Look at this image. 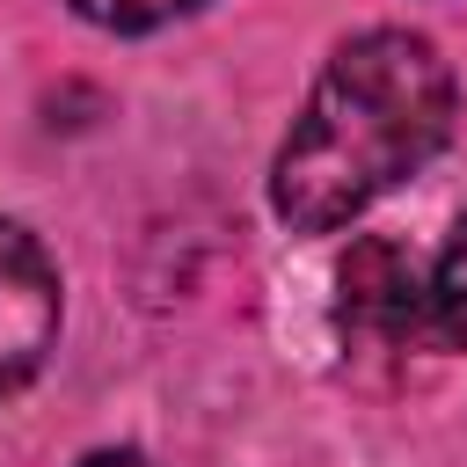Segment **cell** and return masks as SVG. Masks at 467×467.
<instances>
[{"mask_svg": "<svg viewBox=\"0 0 467 467\" xmlns=\"http://www.w3.org/2000/svg\"><path fill=\"white\" fill-rule=\"evenodd\" d=\"M452 131V66L416 29H365L336 44L306 109L292 117L270 204L292 234H336L401 190Z\"/></svg>", "mask_w": 467, "mask_h": 467, "instance_id": "6da1fadb", "label": "cell"}, {"mask_svg": "<svg viewBox=\"0 0 467 467\" xmlns=\"http://www.w3.org/2000/svg\"><path fill=\"white\" fill-rule=\"evenodd\" d=\"M80 467H146V460H139V452H131V445H109V452H88V460H80Z\"/></svg>", "mask_w": 467, "mask_h": 467, "instance_id": "8992f818", "label": "cell"}, {"mask_svg": "<svg viewBox=\"0 0 467 467\" xmlns=\"http://www.w3.org/2000/svg\"><path fill=\"white\" fill-rule=\"evenodd\" d=\"M80 22H95V29H161V22H175V15H190V7H204V0H66Z\"/></svg>", "mask_w": 467, "mask_h": 467, "instance_id": "5b68a950", "label": "cell"}, {"mask_svg": "<svg viewBox=\"0 0 467 467\" xmlns=\"http://www.w3.org/2000/svg\"><path fill=\"white\" fill-rule=\"evenodd\" d=\"M58 343V270L29 226L0 212V394L36 379Z\"/></svg>", "mask_w": 467, "mask_h": 467, "instance_id": "7a4b0ae2", "label": "cell"}, {"mask_svg": "<svg viewBox=\"0 0 467 467\" xmlns=\"http://www.w3.org/2000/svg\"><path fill=\"white\" fill-rule=\"evenodd\" d=\"M423 328L445 350H467V219L445 234V248L423 277Z\"/></svg>", "mask_w": 467, "mask_h": 467, "instance_id": "277c9868", "label": "cell"}, {"mask_svg": "<svg viewBox=\"0 0 467 467\" xmlns=\"http://www.w3.org/2000/svg\"><path fill=\"white\" fill-rule=\"evenodd\" d=\"M343 306L358 321H379V328H416L423 321V285L409 277V263L387 241H365L343 270Z\"/></svg>", "mask_w": 467, "mask_h": 467, "instance_id": "3957f363", "label": "cell"}]
</instances>
